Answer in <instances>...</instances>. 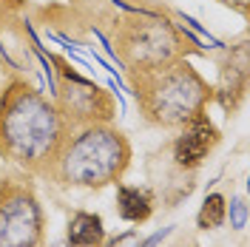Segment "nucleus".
<instances>
[{
    "label": "nucleus",
    "mask_w": 250,
    "mask_h": 247,
    "mask_svg": "<svg viewBox=\"0 0 250 247\" xmlns=\"http://www.w3.org/2000/svg\"><path fill=\"white\" fill-rule=\"evenodd\" d=\"M225 219H230V227H233V230H245V227H248V202L245 199L230 202Z\"/></svg>",
    "instance_id": "obj_11"
},
{
    "label": "nucleus",
    "mask_w": 250,
    "mask_h": 247,
    "mask_svg": "<svg viewBox=\"0 0 250 247\" xmlns=\"http://www.w3.org/2000/svg\"><path fill=\"white\" fill-rule=\"evenodd\" d=\"M134 94L145 120L159 128H185L210 103V85L185 57L134 74Z\"/></svg>",
    "instance_id": "obj_3"
},
{
    "label": "nucleus",
    "mask_w": 250,
    "mask_h": 247,
    "mask_svg": "<svg viewBox=\"0 0 250 247\" xmlns=\"http://www.w3.org/2000/svg\"><path fill=\"white\" fill-rule=\"evenodd\" d=\"M216 142H219V131L202 114L193 123H188L182 128V134L176 137V142H173V159H176L179 168H196L216 148Z\"/></svg>",
    "instance_id": "obj_7"
},
{
    "label": "nucleus",
    "mask_w": 250,
    "mask_h": 247,
    "mask_svg": "<svg viewBox=\"0 0 250 247\" xmlns=\"http://www.w3.org/2000/svg\"><path fill=\"white\" fill-rule=\"evenodd\" d=\"M43 210L29 187L6 182L0 187V247H40Z\"/></svg>",
    "instance_id": "obj_6"
},
{
    "label": "nucleus",
    "mask_w": 250,
    "mask_h": 247,
    "mask_svg": "<svg viewBox=\"0 0 250 247\" xmlns=\"http://www.w3.org/2000/svg\"><path fill=\"white\" fill-rule=\"evenodd\" d=\"M68 125L54 103L26 82H12L0 97V154L31 173H48Z\"/></svg>",
    "instance_id": "obj_1"
},
{
    "label": "nucleus",
    "mask_w": 250,
    "mask_h": 247,
    "mask_svg": "<svg viewBox=\"0 0 250 247\" xmlns=\"http://www.w3.org/2000/svg\"><path fill=\"white\" fill-rule=\"evenodd\" d=\"M117 54L134 74H142L185 57V43L165 15L134 9L117 26Z\"/></svg>",
    "instance_id": "obj_4"
},
{
    "label": "nucleus",
    "mask_w": 250,
    "mask_h": 247,
    "mask_svg": "<svg viewBox=\"0 0 250 247\" xmlns=\"http://www.w3.org/2000/svg\"><path fill=\"white\" fill-rule=\"evenodd\" d=\"M65 239L71 247H103L105 242V225L100 213H88V210H80L68 219V227H65Z\"/></svg>",
    "instance_id": "obj_9"
},
{
    "label": "nucleus",
    "mask_w": 250,
    "mask_h": 247,
    "mask_svg": "<svg viewBox=\"0 0 250 247\" xmlns=\"http://www.w3.org/2000/svg\"><path fill=\"white\" fill-rule=\"evenodd\" d=\"M54 105L65 120L68 131L80 128V125L111 123V117H114L111 94L91 80L80 77L77 71H68V68L60 71V80L54 85Z\"/></svg>",
    "instance_id": "obj_5"
},
{
    "label": "nucleus",
    "mask_w": 250,
    "mask_h": 247,
    "mask_svg": "<svg viewBox=\"0 0 250 247\" xmlns=\"http://www.w3.org/2000/svg\"><path fill=\"white\" fill-rule=\"evenodd\" d=\"M225 213H228V199H225L222 193L205 196L202 207H199V213H196L199 230H216V227H222V225H225Z\"/></svg>",
    "instance_id": "obj_10"
},
{
    "label": "nucleus",
    "mask_w": 250,
    "mask_h": 247,
    "mask_svg": "<svg viewBox=\"0 0 250 247\" xmlns=\"http://www.w3.org/2000/svg\"><path fill=\"white\" fill-rule=\"evenodd\" d=\"M222 3L236 9V12H242V15H248V9H250V0H222Z\"/></svg>",
    "instance_id": "obj_13"
},
{
    "label": "nucleus",
    "mask_w": 250,
    "mask_h": 247,
    "mask_svg": "<svg viewBox=\"0 0 250 247\" xmlns=\"http://www.w3.org/2000/svg\"><path fill=\"white\" fill-rule=\"evenodd\" d=\"M117 213L123 222L131 225H142L154 213V196L145 187L134 185H117Z\"/></svg>",
    "instance_id": "obj_8"
},
{
    "label": "nucleus",
    "mask_w": 250,
    "mask_h": 247,
    "mask_svg": "<svg viewBox=\"0 0 250 247\" xmlns=\"http://www.w3.org/2000/svg\"><path fill=\"white\" fill-rule=\"evenodd\" d=\"M171 230H173V227H165V230H159V233H154V236H148V239H145L140 247H156L162 239H168V236H171Z\"/></svg>",
    "instance_id": "obj_12"
},
{
    "label": "nucleus",
    "mask_w": 250,
    "mask_h": 247,
    "mask_svg": "<svg viewBox=\"0 0 250 247\" xmlns=\"http://www.w3.org/2000/svg\"><path fill=\"white\" fill-rule=\"evenodd\" d=\"M131 165V145L108 123L71 128L51 162V176L65 187H105L123 179Z\"/></svg>",
    "instance_id": "obj_2"
}]
</instances>
